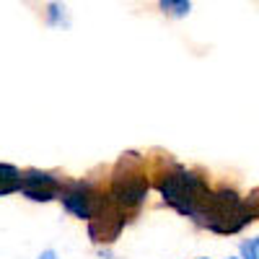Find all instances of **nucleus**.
<instances>
[{
	"label": "nucleus",
	"mask_w": 259,
	"mask_h": 259,
	"mask_svg": "<svg viewBox=\"0 0 259 259\" xmlns=\"http://www.w3.org/2000/svg\"><path fill=\"white\" fill-rule=\"evenodd\" d=\"M158 8L168 18H187L192 13V0H158Z\"/></svg>",
	"instance_id": "6e6552de"
},
{
	"label": "nucleus",
	"mask_w": 259,
	"mask_h": 259,
	"mask_svg": "<svg viewBox=\"0 0 259 259\" xmlns=\"http://www.w3.org/2000/svg\"><path fill=\"white\" fill-rule=\"evenodd\" d=\"M96 259H119V256H117V254H112V251H106V249H104V251H101V254H99Z\"/></svg>",
	"instance_id": "f8f14e48"
},
{
	"label": "nucleus",
	"mask_w": 259,
	"mask_h": 259,
	"mask_svg": "<svg viewBox=\"0 0 259 259\" xmlns=\"http://www.w3.org/2000/svg\"><path fill=\"white\" fill-rule=\"evenodd\" d=\"M156 189L168 207H174L179 215H184V218H189L194 223L200 221V212H202L207 197L212 194V189L207 187V182L197 171H189L179 163H171L166 171H161Z\"/></svg>",
	"instance_id": "f257e3e1"
},
{
	"label": "nucleus",
	"mask_w": 259,
	"mask_h": 259,
	"mask_svg": "<svg viewBox=\"0 0 259 259\" xmlns=\"http://www.w3.org/2000/svg\"><path fill=\"white\" fill-rule=\"evenodd\" d=\"M228 259H241V256H228Z\"/></svg>",
	"instance_id": "ddd939ff"
},
{
	"label": "nucleus",
	"mask_w": 259,
	"mask_h": 259,
	"mask_svg": "<svg viewBox=\"0 0 259 259\" xmlns=\"http://www.w3.org/2000/svg\"><path fill=\"white\" fill-rule=\"evenodd\" d=\"M241 259H259V236L241 244Z\"/></svg>",
	"instance_id": "9d476101"
},
{
	"label": "nucleus",
	"mask_w": 259,
	"mask_h": 259,
	"mask_svg": "<svg viewBox=\"0 0 259 259\" xmlns=\"http://www.w3.org/2000/svg\"><path fill=\"white\" fill-rule=\"evenodd\" d=\"M197 259H207V256H197Z\"/></svg>",
	"instance_id": "4468645a"
},
{
	"label": "nucleus",
	"mask_w": 259,
	"mask_h": 259,
	"mask_svg": "<svg viewBox=\"0 0 259 259\" xmlns=\"http://www.w3.org/2000/svg\"><path fill=\"white\" fill-rule=\"evenodd\" d=\"M251 221H256V212L251 210L249 200H244L236 189L221 187V189H212V194L207 197L197 226L221 236H231L246 228Z\"/></svg>",
	"instance_id": "f03ea898"
},
{
	"label": "nucleus",
	"mask_w": 259,
	"mask_h": 259,
	"mask_svg": "<svg viewBox=\"0 0 259 259\" xmlns=\"http://www.w3.org/2000/svg\"><path fill=\"white\" fill-rule=\"evenodd\" d=\"M99 197H101V192H96L91 182H68L60 189V202L65 212H70L73 218L85 221V223L91 221V215L99 205Z\"/></svg>",
	"instance_id": "39448f33"
},
{
	"label": "nucleus",
	"mask_w": 259,
	"mask_h": 259,
	"mask_svg": "<svg viewBox=\"0 0 259 259\" xmlns=\"http://www.w3.org/2000/svg\"><path fill=\"white\" fill-rule=\"evenodd\" d=\"M148 189H150V182H148V174H145V158L138 150L122 153L117 166L112 168L106 197H109L117 207H122L124 212H135L145 202Z\"/></svg>",
	"instance_id": "7ed1b4c3"
},
{
	"label": "nucleus",
	"mask_w": 259,
	"mask_h": 259,
	"mask_svg": "<svg viewBox=\"0 0 259 259\" xmlns=\"http://www.w3.org/2000/svg\"><path fill=\"white\" fill-rule=\"evenodd\" d=\"M18 189H21V171L13 163H0V197H8Z\"/></svg>",
	"instance_id": "0eeeda50"
},
{
	"label": "nucleus",
	"mask_w": 259,
	"mask_h": 259,
	"mask_svg": "<svg viewBox=\"0 0 259 259\" xmlns=\"http://www.w3.org/2000/svg\"><path fill=\"white\" fill-rule=\"evenodd\" d=\"M45 16H47V24H50V26H62V29L70 26L68 8H65L62 3H50L47 11H45Z\"/></svg>",
	"instance_id": "1a4fd4ad"
},
{
	"label": "nucleus",
	"mask_w": 259,
	"mask_h": 259,
	"mask_svg": "<svg viewBox=\"0 0 259 259\" xmlns=\"http://www.w3.org/2000/svg\"><path fill=\"white\" fill-rule=\"evenodd\" d=\"M60 179L50 171H39V168H29L21 174V194L31 202H52L60 200Z\"/></svg>",
	"instance_id": "423d86ee"
},
{
	"label": "nucleus",
	"mask_w": 259,
	"mask_h": 259,
	"mask_svg": "<svg viewBox=\"0 0 259 259\" xmlns=\"http://www.w3.org/2000/svg\"><path fill=\"white\" fill-rule=\"evenodd\" d=\"M124 223H127V212L122 207H117L106 194H101L99 205H96L91 221H89V236H91L94 244L109 246V244H114L119 239Z\"/></svg>",
	"instance_id": "20e7f679"
},
{
	"label": "nucleus",
	"mask_w": 259,
	"mask_h": 259,
	"mask_svg": "<svg viewBox=\"0 0 259 259\" xmlns=\"http://www.w3.org/2000/svg\"><path fill=\"white\" fill-rule=\"evenodd\" d=\"M36 259H60V256H57V251H55V249H45Z\"/></svg>",
	"instance_id": "9b49d317"
}]
</instances>
